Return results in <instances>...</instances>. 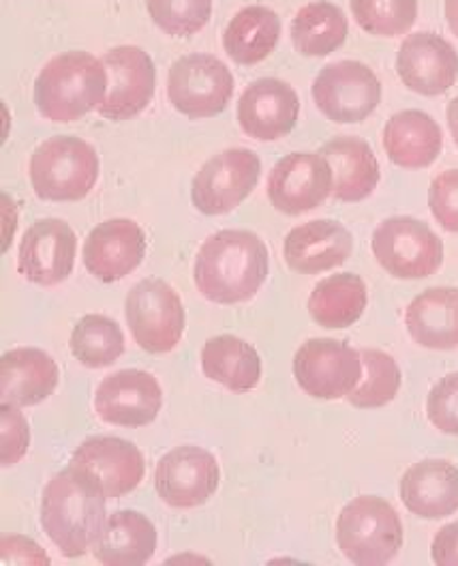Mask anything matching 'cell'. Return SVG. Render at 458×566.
Returning <instances> with one entry per match:
<instances>
[{"instance_id": "obj_1", "label": "cell", "mask_w": 458, "mask_h": 566, "mask_svg": "<svg viewBox=\"0 0 458 566\" xmlns=\"http://www.w3.org/2000/svg\"><path fill=\"white\" fill-rule=\"evenodd\" d=\"M106 502L97 476L70 463L43 492L41 524L67 558L84 556L106 528Z\"/></svg>"}, {"instance_id": "obj_2", "label": "cell", "mask_w": 458, "mask_h": 566, "mask_svg": "<svg viewBox=\"0 0 458 566\" xmlns=\"http://www.w3.org/2000/svg\"><path fill=\"white\" fill-rule=\"evenodd\" d=\"M268 249L248 230H221L202 245L195 260V285L212 303L251 301L268 277Z\"/></svg>"}, {"instance_id": "obj_3", "label": "cell", "mask_w": 458, "mask_h": 566, "mask_svg": "<svg viewBox=\"0 0 458 566\" xmlns=\"http://www.w3.org/2000/svg\"><path fill=\"white\" fill-rule=\"evenodd\" d=\"M107 71L88 52L54 56L36 77L35 104L43 118L73 123L104 104Z\"/></svg>"}, {"instance_id": "obj_4", "label": "cell", "mask_w": 458, "mask_h": 566, "mask_svg": "<svg viewBox=\"0 0 458 566\" xmlns=\"http://www.w3.org/2000/svg\"><path fill=\"white\" fill-rule=\"evenodd\" d=\"M99 178V155L88 142L56 136L36 146L31 157V182L47 202H77Z\"/></svg>"}, {"instance_id": "obj_5", "label": "cell", "mask_w": 458, "mask_h": 566, "mask_svg": "<svg viewBox=\"0 0 458 566\" xmlns=\"http://www.w3.org/2000/svg\"><path fill=\"white\" fill-rule=\"evenodd\" d=\"M337 543L355 565H388L403 547L401 517L384 497L360 495L339 515Z\"/></svg>"}, {"instance_id": "obj_6", "label": "cell", "mask_w": 458, "mask_h": 566, "mask_svg": "<svg viewBox=\"0 0 458 566\" xmlns=\"http://www.w3.org/2000/svg\"><path fill=\"white\" fill-rule=\"evenodd\" d=\"M373 253L396 280H424L439 271L444 243L414 217H390L373 232Z\"/></svg>"}, {"instance_id": "obj_7", "label": "cell", "mask_w": 458, "mask_h": 566, "mask_svg": "<svg viewBox=\"0 0 458 566\" xmlns=\"http://www.w3.org/2000/svg\"><path fill=\"white\" fill-rule=\"evenodd\" d=\"M131 335L141 350L170 353L184 333V307L177 290L163 280H143L125 301Z\"/></svg>"}, {"instance_id": "obj_8", "label": "cell", "mask_w": 458, "mask_h": 566, "mask_svg": "<svg viewBox=\"0 0 458 566\" xmlns=\"http://www.w3.org/2000/svg\"><path fill=\"white\" fill-rule=\"evenodd\" d=\"M168 95L172 106L187 118H212L230 104L234 75L212 54H189L172 65Z\"/></svg>"}, {"instance_id": "obj_9", "label": "cell", "mask_w": 458, "mask_h": 566, "mask_svg": "<svg viewBox=\"0 0 458 566\" xmlns=\"http://www.w3.org/2000/svg\"><path fill=\"white\" fill-rule=\"evenodd\" d=\"M313 99L319 112L339 125L362 123L382 99V84L375 71L358 61L326 65L313 82Z\"/></svg>"}, {"instance_id": "obj_10", "label": "cell", "mask_w": 458, "mask_h": 566, "mask_svg": "<svg viewBox=\"0 0 458 566\" xmlns=\"http://www.w3.org/2000/svg\"><path fill=\"white\" fill-rule=\"evenodd\" d=\"M262 175L259 157L248 148H230L209 159L193 178L191 200L204 214H225L247 200Z\"/></svg>"}, {"instance_id": "obj_11", "label": "cell", "mask_w": 458, "mask_h": 566, "mask_svg": "<svg viewBox=\"0 0 458 566\" xmlns=\"http://www.w3.org/2000/svg\"><path fill=\"white\" fill-rule=\"evenodd\" d=\"M298 387L318 399L348 397L362 378V358L345 342L309 339L294 356Z\"/></svg>"}, {"instance_id": "obj_12", "label": "cell", "mask_w": 458, "mask_h": 566, "mask_svg": "<svg viewBox=\"0 0 458 566\" xmlns=\"http://www.w3.org/2000/svg\"><path fill=\"white\" fill-rule=\"evenodd\" d=\"M107 71V93L99 114L109 120H129L143 112L155 95L152 59L136 45H120L102 59Z\"/></svg>"}, {"instance_id": "obj_13", "label": "cell", "mask_w": 458, "mask_h": 566, "mask_svg": "<svg viewBox=\"0 0 458 566\" xmlns=\"http://www.w3.org/2000/svg\"><path fill=\"white\" fill-rule=\"evenodd\" d=\"M332 170L319 153L283 157L268 178V198L283 214L313 211L332 193Z\"/></svg>"}, {"instance_id": "obj_14", "label": "cell", "mask_w": 458, "mask_h": 566, "mask_svg": "<svg viewBox=\"0 0 458 566\" xmlns=\"http://www.w3.org/2000/svg\"><path fill=\"white\" fill-rule=\"evenodd\" d=\"M221 481L214 455L202 447H178L155 470V488L174 509H193L211 497Z\"/></svg>"}, {"instance_id": "obj_15", "label": "cell", "mask_w": 458, "mask_h": 566, "mask_svg": "<svg viewBox=\"0 0 458 566\" xmlns=\"http://www.w3.org/2000/svg\"><path fill=\"white\" fill-rule=\"evenodd\" d=\"M396 71L409 91L437 97L457 84L458 52L444 36L414 33L398 48Z\"/></svg>"}, {"instance_id": "obj_16", "label": "cell", "mask_w": 458, "mask_h": 566, "mask_svg": "<svg viewBox=\"0 0 458 566\" xmlns=\"http://www.w3.org/2000/svg\"><path fill=\"white\" fill-rule=\"evenodd\" d=\"M77 239L70 223L61 219H39L18 251V271L39 285L65 282L73 271Z\"/></svg>"}, {"instance_id": "obj_17", "label": "cell", "mask_w": 458, "mask_h": 566, "mask_svg": "<svg viewBox=\"0 0 458 566\" xmlns=\"http://www.w3.org/2000/svg\"><path fill=\"white\" fill-rule=\"evenodd\" d=\"M163 403V392L155 376L140 369H123L99 385L95 408L109 424L143 427L150 424Z\"/></svg>"}, {"instance_id": "obj_18", "label": "cell", "mask_w": 458, "mask_h": 566, "mask_svg": "<svg viewBox=\"0 0 458 566\" xmlns=\"http://www.w3.org/2000/svg\"><path fill=\"white\" fill-rule=\"evenodd\" d=\"M300 102L296 91L277 77H262L247 86L238 102V123L248 138L279 140L298 120Z\"/></svg>"}, {"instance_id": "obj_19", "label": "cell", "mask_w": 458, "mask_h": 566, "mask_svg": "<svg viewBox=\"0 0 458 566\" xmlns=\"http://www.w3.org/2000/svg\"><path fill=\"white\" fill-rule=\"evenodd\" d=\"M146 237L131 219L99 223L84 243V266L99 282H118L134 273L143 260Z\"/></svg>"}, {"instance_id": "obj_20", "label": "cell", "mask_w": 458, "mask_h": 566, "mask_svg": "<svg viewBox=\"0 0 458 566\" xmlns=\"http://www.w3.org/2000/svg\"><path fill=\"white\" fill-rule=\"evenodd\" d=\"M353 241L348 228L337 221L318 219L294 228L285 243L283 255L291 271L302 275H318L337 269L352 255Z\"/></svg>"}, {"instance_id": "obj_21", "label": "cell", "mask_w": 458, "mask_h": 566, "mask_svg": "<svg viewBox=\"0 0 458 566\" xmlns=\"http://www.w3.org/2000/svg\"><path fill=\"white\" fill-rule=\"evenodd\" d=\"M71 463L90 470L104 488L107 500L134 492L140 485L146 470L140 449L123 438L111 436H97L82 442V447L75 449Z\"/></svg>"}, {"instance_id": "obj_22", "label": "cell", "mask_w": 458, "mask_h": 566, "mask_svg": "<svg viewBox=\"0 0 458 566\" xmlns=\"http://www.w3.org/2000/svg\"><path fill=\"white\" fill-rule=\"evenodd\" d=\"M401 500L423 520H444L458 511V468L444 460L414 463L401 479Z\"/></svg>"}, {"instance_id": "obj_23", "label": "cell", "mask_w": 458, "mask_h": 566, "mask_svg": "<svg viewBox=\"0 0 458 566\" xmlns=\"http://www.w3.org/2000/svg\"><path fill=\"white\" fill-rule=\"evenodd\" d=\"M319 155L332 170V196L341 202L366 200L380 185V161L373 148L353 136L326 142Z\"/></svg>"}, {"instance_id": "obj_24", "label": "cell", "mask_w": 458, "mask_h": 566, "mask_svg": "<svg viewBox=\"0 0 458 566\" xmlns=\"http://www.w3.org/2000/svg\"><path fill=\"white\" fill-rule=\"evenodd\" d=\"M58 385V365L39 348H18L2 354L0 397L2 403L18 408L36 406L47 399Z\"/></svg>"}, {"instance_id": "obj_25", "label": "cell", "mask_w": 458, "mask_h": 566, "mask_svg": "<svg viewBox=\"0 0 458 566\" xmlns=\"http://www.w3.org/2000/svg\"><path fill=\"white\" fill-rule=\"evenodd\" d=\"M384 148L390 161L405 170L428 168L444 148V136L433 116L420 109H405L384 127Z\"/></svg>"}, {"instance_id": "obj_26", "label": "cell", "mask_w": 458, "mask_h": 566, "mask_svg": "<svg viewBox=\"0 0 458 566\" xmlns=\"http://www.w3.org/2000/svg\"><path fill=\"white\" fill-rule=\"evenodd\" d=\"M412 339L428 350L458 348V290L428 287L418 294L405 314Z\"/></svg>"}, {"instance_id": "obj_27", "label": "cell", "mask_w": 458, "mask_h": 566, "mask_svg": "<svg viewBox=\"0 0 458 566\" xmlns=\"http://www.w3.org/2000/svg\"><path fill=\"white\" fill-rule=\"evenodd\" d=\"M157 549V532L148 517L136 511H118L93 545L95 558L106 566L146 565Z\"/></svg>"}, {"instance_id": "obj_28", "label": "cell", "mask_w": 458, "mask_h": 566, "mask_svg": "<svg viewBox=\"0 0 458 566\" xmlns=\"http://www.w3.org/2000/svg\"><path fill=\"white\" fill-rule=\"evenodd\" d=\"M281 36V18L264 4L241 9L227 24L223 48L236 65H257L266 61Z\"/></svg>"}, {"instance_id": "obj_29", "label": "cell", "mask_w": 458, "mask_h": 566, "mask_svg": "<svg viewBox=\"0 0 458 566\" xmlns=\"http://www.w3.org/2000/svg\"><path fill=\"white\" fill-rule=\"evenodd\" d=\"M202 367L206 378L234 392H248L259 385L262 358L245 339L219 335L204 344Z\"/></svg>"}, {"instance_id": "obj_30", "label": "cell", "mask_w": 458, "mask_h": 566, "mask_svg": "<svg viewBox=\"0 0 458 566\" xmlns=\"http://www.w3.org/2000/svg\"><path fill=\"white\" fill-rule=\"evenodd\" d=\"M345 39L348 18L337 4L328 0L305 4L291 22V41L302 56H328L339 50Z\"/></svg>"}, {"instance_id": "obj_31", "label": "cell", "mask_w": 458, "mask_h": 566, "mask_svg": "<svg viewBox=\"0 0 458 566\" xmlns=\"http://www.w3.org/2000/svg\"><path fill=\"white\" fill-rule=\"evenodd\" d=\"M366 310V285L353 275L341 273L326 277L309 296V314L323 328H348Z\"/></svg>"}, {"instance_id": "obj_32", "label": "cell", "mask_w": 458, "mask_h": 566, "mask_svg": "<svg viewBox=\"0 0 458 566\" xmlns=\"http://www.w3.org/2000/svg\"><path fill=\"white\" fill-rule=\"evenodd\" d=\"M70 346L71 353L82 365L102 369L116 363L120 354L125 353V337L114 319L90 314L75 324Z\"/></svg>"}, {"instance_id": "obj_33", "label": "cell", "mask_w": 458, "mask_h": 566, "mask_svg": "<svg viewBox=\"0 0 458 566\" xmlns=\"http://www.w3.org/2000/svg\"><path fill=\"white\" fill-rule=\"evenodd\" d=\"M362 358V378L355 389L345 397L360 410L382 408L390 403L401 389V369L390 354L364 348Z\"/></svg>"}, {"instance_id": "obj_34", "label": "cell", "mask_w": 458, "mask_h": 566, "mask_svg": "<svg viewBox=\"0 0 458 566\" xmlns=\"http://www.w3.org/2000/svg\"><path fill=\"white\" fill-rule=\"evenodd\" d=\"M352 13L369 35H405L416 24L418 0H352Z\"/></svg>"}, {"instance_id": "obj_35", "label": "cell", "mask_w": 458, "mask_h": 566, "mask_svg": "<svg viewBox=\"0 0 458 566\" xmlns=\"http://www.w3.org/2000/svg\"><path fill=\"white\" fill-rule=\"evenodd\" d=\"M152 22L172 36L200 33L212 13V0H146Z\"/></svg>"}, {"instance_id": "obj_36", "label": "cell", "mask_w": 458, "mask_h": 566, "mask_svg": "<svg viewBox=\"0 0 458 566\" xmlns=\"http://www.w3.org/2000/svg\"><path fill=\"white\" fill-rule=\"evenodd\" d=\"M426 415L439 431L458 436V374H448L430 389Z\"/></svg>"}, {"instance_id": "obj_37", "label": "cell", "mask_w": 458, "mask_h": 566, "mask_svg": "<svg viewBox=\"0 0 458 566\" xmlns=\"http://www.w3.org/2000/svg\"><path fill=\"white\" fill-rule=\"evenodd\" d=\"M0 421H2L0 460L4 468H9L26 455L31 444V429L24 415L18 410V406H11V403H2Z\"/></svg>"}, {"instance_id": "obj_38", "label": "cell", "mask_w": 458, "mask_h": 566, "mask_svg": "<svg viewBox=\"0 0 458 566\" xmlns=\"http://www.w3.org/2000/svg\"><path fill=\"white\" fill-rule=\"evenodd\" d=\"M428 207L444 230L458 232V170H448L433 178Z\"/></svg>"}, {"instance_id": "obj_39", "label": "cell", "mask_w": 458, "mask_h": 566, "mask_svg": "<svg viewBox=\"0 0 458 566\" xmlns=\"http://www.w3.org/2000/svg\"><path fill=\"white\" fill-rule=\"evenodd\" d=\"M2 566L50 565V558L35 541L26 536H4L2 538Z\"/></svg>"}, {"instance_id": "obj_40", "label": "cell", "mask_w": 458, "mask_h": 566, "mask_svg": "<svg viewBox=\"0 0 458 566\" xmlns=\"http://www.w3.org/2000/svg\"><path fill=\"white\" fill-rule=\"evenodd\" d=\"M430 554H433L435 565L458 566V522L444 526L435 534Z\"/></svg>"}, {"instance_id": "obj_41", "label": "cell", "mask_w": 458, "mask_h": 566, "mask_svg": "<svg viewBox=\"0 0 458 566\" xmlns=\"http://www.w3.org/2000/svg\"><path fill=\"white\" fill-rule=\"evenodd\" d=\"M448 127L458 146V97L448 104Z\"/></svg>"}, {"instance_id": "obj_42", "label": "cell", "mask_w": 458, "mask_h": 566, "mask_svg": "<svg viewBox=\"0 0 458 566\" xmlns=\"http://www.w3.org/2000/svg\"><path fill=\"white\" fill-rule=\"evenodd\" d=\"M446 20L452 33L458 36V0H446Z\"/></svg>"}]
</instances>
